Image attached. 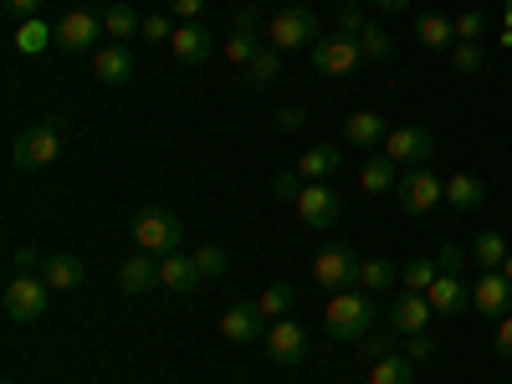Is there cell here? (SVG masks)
Instances as JSON below:
<instances>
[{"instance_id":"cell-1","label":"cell","mask_w":512,"mask_h":384,"mask_svg":"<svg viewBox=\"0 0 512 384\" xmlns=\"http://www.w3.org/2000/svg\"><path fill=\"white\" fill-rule=\"evenodd\" d=\"M374 323V297L359 292V287H344L328 297V313H323V328L328 338H338V344H354V338H364Z\"/></svg>"},{"instance_id":"cell-2","label":"cell","mask_w":512,"mask_h":384,"mask_svg":"<svg viewBox=\"0 0 512 384\" xmlns=\"http://www.w3.org/2000/svg\"><path fill=\"white\" fill-rule=\"evenodd\" d=\"M128 236H134V246L149 251V256H175L185 246V221L175 216V210H164V205H144Z\"/></svg>"},{"instance_id":"cell-3","label":"cell","mask_w":512,"mask_h":384,"mask_svg":"<svg viewBox=\"0 0 512 384\" xmlns=\"http://www.w3.org/2000/svg\"><path fill=\"white\" fill-rule=\"evenodd\" d=\"M52 308V287L47 277H36V272H16L6 282V318L11 323H41Z\"/></svg>"},{"instance_id":"cell-4","label":"cell","mask_w":512,"mask_h":384,"mask_svg":"<svg viewBox=\"0 0 512 384\" xmlns=\"http://www.w3.org/2000/svg\"><path fill=\"white\" fill-rule=\"evenodd\" d=\"M57 154H62V123H52V118H41V123L21 128L16 144H11L16 169H47Z\"/></svg>"},{"instance_id":"cell-5","label":"cell","mask_w":512,"mask_h":384,"mask_svg":"<svg viewBox=\"0 0 512 384\" xmlns=\"http://www.w3.org/2000/svg\"><path fill=\"white\" fill-rule=\"evenodd\" d=\"M359 62H364V47L349 31H333V36L313 41V72H323V77H349V72H359Z\"/></svg>"},{"instance_id":"cell-6","label":"cell","mask_w":512,"mask_h":384,"mask_svg":"<svg viewBox=\"0 0 512 384\" xmlns=\"http://www.w3.org/2000/svg\"><path fill=\"white\" fill-rule=\"evenodd\" d=\"M267 36H272V47L277 52H297V47H313L318 41V16L308 6H287L267 21Z\"/></svg>"},{"instance_id":"cell-7","label":"cell","mask_w":512,"mask_h":384,"mask_svg":"<svg viewBox=\"0 0 512 384\" xmlns=\"http://www.w3.org/2000/svg\"><path fill=\"white\" fill-rule=\"evenodd\" d=\"M313 277L323 292H344V287H359V262L344 241H328L318 256H313Z\"/></svg>"},{"instance_id":"cell-8","label":"cell","mask_w":512,"mask_h":384,"mask_svg":"<svg viewBox=\"0 0 512 384\" xmlns=\"http://www.w3.org/2000/svg\"><path fill=\"white\" fill-rule=\"evenodd\" d=\"M98 36H103V16H93V11H67L62 21H57V36H52V47L62 52V57H77V52H93L98 47Z\"/></svg>"},{"instance_id":"cell-9","label":"cell","mask_w":512,"mask_h":384,"mask_svg":"<svg viewBox=\"0 0 512 384\" xmlns=\"http://www.w3.org/2000/svg\"><path fill=\"white\" fill-rule=\"evenodd\" d=\"M395 195H400L405 216H425V210H436V205L446 200V185L431 175V169H405L400 185H395Z\"/></svg>"},{"instance_id":"cell-10","label":"cell","mask_w":512,"mask_h":384,"mask_svg":"<svg viewBox=\"0 0 512 384\" xmlns=\"http://www.w3.org/2000/svg\"><path fill=\"white\" fill-rule=\"evenodd\" d=\"M384 154H390L400 169H425V159L436 154V134L431 128H390V139H384Z\"/></svg>"},{"instance_id":"cell-11","label":"cell","mask_w":512,"mask_h":384,"mask_svg":"<svg viewBox=\"0 0 512 384\" xmlns=\"http://www.w3.org/2000/svg\"><path fill=\"white\" fill-rule=\"evenodd\" d=\"M267 354H272L277 364H303V359H308V328L292 323V318L267 323Z\"/></svg>"},{"instance_id":"cell-12","label":"cell","mask_w":512,"mask_h":384,"mask_svg":"<svg viewBox=\"0 0 512 384\" xmlns=\"http://www.w3.org/2000/svg\"><path fill=\"white\" fill-rule=\"evenodd\" d=\"M297 216H303V226H313V231H328L338 221V195L323 180H308L303 195H297Z\"/></svg>"},{"instance_id":"cell-13","label":"cell","mask_w":512,"mask_h":384,"mask_svg":"<svg viewBox=\"0 0 512 384\" xmlns=\"http://www.w3.org/2000/svg\"><path fill=\"white\" fill-rule=\"evenodd\" d=\"M472 308H477L482 318H507V313H512V282H507L502 272H482V277L472 282Z\"/></svg>"},{"instance_id":"cell-14","label":"cell","mask_w":512,"mask_h":384,"mask_svg":"<svg viewBox=\"0 0 512 384\" xmlns=\"http://www.w3.org/2000/svg\"><path fill=\"white\" fill-rule=\"evenodd\" d=\"M169 52H175V62H185V67H200L210 52H216V41H210V31L200 21H180L175 36H169Z\"/></svg>"},{"instance_id":"cell-15","label":"cell","mask_w":512,"mask_h":384,"mask_svg":"<svg viewBox=\"0 0 512 384\" xmlns=\"http://www.w3.org/2000/svg\"><path fill=\"white\" fill-rule=\"evenodd\" d=\"M431 308H436V318H456V313H466L472 308V287L461 282V272H441L436 282H431Z\"/></svg>"},{"instance_id":"cell-16","label":"cell","mask_w":512,"mask_h":384,"mask_svg":"<svg viewBox=\"0 0 512 384\" xmlns=\"http://www.w3.org/2000/svg\"><path fill=\"white\" fill-rule=\"evenodd\" d=\"M431 318H436V308H431V297H425V292H400V297H395L390 323H395V333H400V338L425 333V328H431Z\"/></svg>"},{"instance_id":"cell-17","label":"cell","mask_w":512,"mask_h":384,"mask_svg":"<svg viewBox=\"0 0 512 384\" xmlns=\"http://www.w3.org/2000/svg\"><path fill=\"white\" fill-rule=\"evenodd\" d=\"M267 313L256 308V303H236V308H226V318H221V333L231 338V344H251V338H267Z\"/></svg>"},{"instance_id":"cell-18","label":"cell","mask_w":512,"mask_h":384,"mask_svg":"<svg viewBox=\"0 0 512 384\" xmlns=\"http://www.w3.org/2000/svg\"><path fill=\"white\" fill-rule=\"evenodd\" d=\"M41 277H47L52 292H72V287L88 282V267H82V256H72V251H52L47 267H41Z\"/></svg>"},{"instance_id":"cell-19","label":"cell","mask_w":512,"mask_h":384,"mask_svg":"<svg viewBox=\"0 0 512 384\" xmlns=\"http://www.w3.org/2000/svg\"><path fill=\"white\" fill-rule=\"evenodd\" d=\"M93 77L103 82V88H123V82L134 77V57H128L123 41H113V47H103V52L93 57Z\"/></svg>"},{"instance_id":"cell-20","label":"cell","mask_w":512,"mask_h":384,"mask_svg":"<svg viewBox=\"0 0 512 384\" xmlns=\"http://www.w3.org/2000/svg\"><path fill=\"white\" fill-rule=\"evenodd\" d=\"M395 185H400V164L390 154L364 159V169H359V190L364 195H395Z\"/></svg>"},{"instance_id":"cell-21","label":"cell","mask_w":512,"mask_h":384,"mask_svg":"<svg viewBox=\"0 0 512 384\" xmlns=\"http://www.w3.org/2000/svg\"><path fill=\"white\" fill-rule=\"evenodd\" d=\"M118 287H123V292H149V287H159V256L134 251V256L118 267Z\"/></svg>"},{"instance_id":"cell-22","label":"cell","mask_w":512,"mask_h":384,"mask_svg":"<svg viewBox=\"0 0 512 384\" xmlns=\"http://www.w3.org/2000/svg\"><path fill=\"white\" fill-rule=\"evenodd\" d=\"M52 36H57V26H47L41 16H31V21H16V31H11V47L21 52V57H41L52 47Z\"/></svg>"},{"instance_id":"cell-23","label":"cell","mask_w":512,"mask_h":384,"mask_svg":"<svg viewBox=\"0 0 512 384\" xmlns=\"http://www.w3.org/2000/svg\"><path fill=\"white\" fill-rule=\"evenodd\" d=\"M159 287H169V292H195L200 287V272H195V262L185 251L159 256Z\"/></svg>"},{"instance_id":"cell-24","label":"cell","mask_w":512,"mask_h":384,"mask_svg":"<svg viewBox=\"0 0 512 384\" xmlns=\"http://www.w3.org/2000/svg\"><path fill=\"white\" fill-rule=\"evenodd\" d=\"M344 139H349V144H359V149L384 144V139H390V128H384V113H349Z\"/></svg>"},{"instance_id":"cell-25","label":"cell","mask_w":512,"mask_h":384,"mask_svg":"<svg viewBox=\"0 0 512 384\" xmlns=\"http://www.w3.org/2000/svg\"><path fill=\"white\" fill-rule=\"evenodd\" d=\"M415 41L425 52H451L456 47V21H446V16H420L415 21Z\"/></svg>"},{"instance_id":"cell-26","label":"cell","mask_w":512,"mask_h":384,"mask_svg":"<svg viewBox=\"0 0 512 384\" xmlns=\"http://www.w3.org/2000/svg\"><path fill=\"white\" fill-rule=\"evenodd\" d=\"M338 164H344V154H338L333 144H313L308 154H297V175L303 180H328V175H338Z\"/></svg>"},{"instance_id":"cell-27","label":"cell","mask_w":512,"mask_h":384,"mask_svg":"<svg viewBox=\"0 0 512 384\" xmlns=\"http://www.w3.org/2000/svg\"><path fill=\"white\" fill-rule=\"evenodd\" d=\"M482 200H487V185H482L477 175H466V169H461V175L446 180V205L461 210V216H466V210H477Z\"/></svg>"},{"instance_id":"cell-28","label":"cell","mask_w":512,"mask_h":384,"mask_svg":"<svg viewBox=\"0 0 512 384\" xmlns=\"http://www.w3.org/2000/svg\"><path fill=\"white\" fill-rule=\"evenodd\" d=\"M369 384H415V359L410 354H379L369 364Z\"/></svg>"},{"instance_id":"cell-29","label":"cell","mask_w":512,"mask_h":384,"mask_svg":"<svg viewBox=\"0 0 512 384\" xmlns=\"http://www.w3.org/2000/svg\"><path fill=\"white\" fill-rule=\"evenodd\" d=\"M103 31H108L113 41H128V36L144 31V16H139L134 6H123V0H113V6L103 11Z\"/></svg>"},{"instance_id":"cell-30","label":"cell","mask_w":512,"mask_h":384,"mask_svg":"<svg viewBox=\"0 0 512 384\" xmlns=\"http://www.w3.org/2000/svg\"><path fill=\"white\" fill-rule=\"evenodd\" d=\"M507 251H512V246H507V236H497V231H482V236L472 241V262H477L482 272H497V267L507 262Z\"/></svg>"},{"instance_id":"cell-31","label":"cell","mask_w":512,"mask_h":384,"mask_svg":"<svg viewBox=\"0 0 512 384\" xmlns=\"http://www.w3.org/2000/svg\"><path fill=\"white\" fill-rule=\"evenodd\" d=\"M436 277H441V267L431 262V256H415V262L400 267V292H431Z\"/></svg>"},{"instance_id":"cell-32","label":"cell","mask_w":512,"mask_h":384,"mask_svg":"<svg viewBox=\"0 0 512 384\" xmlns=\"http://www.w3.org/2000/svg\"><path fill=\"white\" fill-rule=\"evenodd\" d=\"M400 282V267L395 262H384V256H374V262H359V287L364 292H384V287H395Z\"/></svg>"},{"instance_id":"cell-33","label":"cell","mask_w":512,"mask_h":384,"mask_svg":"<svg viewBox=\"0 0 512 384\" xmlns=\"http://www.w3.org/2000/svg\"><path fill=\"white\" fill-rule=\"evenodd\" d=\"M359 47H364V57H369V62H390V57H395V41H390V31H384L379 21H364Z\"/></svg>"},{"instance_id":"cell-34","label":"cell","mask_w":512,"mask_h":384,"mask_svg":"<svg viewBox=\"0 0 512 384\" xmlns=\"http://www.w3.org/2000/svg\"><path fill=\"white\" fill-rule=\"evenodd\" d=\"M190 262H195L200 282H210V277H221V272H226V251H221L216 241H205V246H195V251H190Z\"/></svg>"},{"instance_id":"cell-35","label":"cell","mask_w":512,"mask_h":384,"mask_svg":"<svg viewBox=\"0 0 512 384\" xmlns=\"http://www.w3.org/2000/svg\"><path fill=\"white\" fill-rule=\"evenodd\" d=\"M277 72H282V52L277 47H262L251 57V67H246V77L256 82V88H267V82H277Z\"/></svg>"},{"instance_id":"cell-36","label":"cell","mask_w":512,"mask_h":384,"mask_svg":"<svg viewBox=\"0 0 512 384\" xmlns=\"http://www.w3.org/2000/svg\"><path fill=\"white\" fill-rule=\"evenodd\" d=\"M292 297H297V292H292L287 282H272L262 297H256V308H262V313L277 323V318H287V313H292Z\"/></svg>"},{"instance_id":"cell-37","label":"cell","mask_w":512,"mask_h":384,"mask_svg":"<svg viewBox=\"0 0 512 384\" xmlns=\"http://www.w3.org/2000/svg\"><path fill=\"white\" fill-rule=\"evenodd\" d=\"M256 52H262L256 31H231V36H226V57H231V67H251Z\"/></svg>"},{"instance_id":"cell-38","label":"cell","mask_w":512,"mask_h":384,"mask_svg":"<svg viewBox=\"0 0 512 384\" xmlns=\"http://www.w3.org/2000/svg\"><path fill=\"white\" fill-rule=\"evenodd\" d=\"M451 67H456L461 77L482 72V41H456V47H451Z\"/></svg>"},{"instance_id":"cell-39","label":"cell","mask_w":512,"mask_h":384,"mask_svg":"<svg viewBox=\"0 0 512 384\" xmlns=\"http://www.w3.org/2000/svg\"><path fill=\"white\" fill-rule=\"evenodd\" d=\"M272 195L287 200V205H297V195H303V175H297V169H282V175L272 180Z\"/></svg>"},{"instance_id":"cell-40","label":"cell","mask_w":512,"mask_h":384,"mask_svg":"<svg viewBox=\"0 0 512 384\" xmlns=\"http://www.w3.org/2000/svg\"><path fill=\"white\" fill-rule=\"evenodd\" d=\"M11 267H16V272H36V277H41V267H47V256H41L36 246H16V251H11Z\"/></svg>"},{"instance_id":"cell-41","label":"cell","mask_w":512,"mask_h":384,"mask_svg":"<svg viewBox=\"0 0 512 384\" xmlns=\"http://www.w3.org/2000/svg\"><path fill=\"white\" fill-rule=\"evenodd\" d=\"M482 31H487L482 11H466V16H456V41H482Z\"/></svg>"},{"instance_id":"cell-42","label":"cell","mask_w":512,"mask_h":384,"mask_svg":"<svg viewBox=\"0 0 512 384\" xmlns=\"http://www.w3.org/2000/svg\"><path fill=\"white\" fill-rule=\"evenodd\" d=\"M492 349H497V359H512V313H507V318H497V338H492Z\"/></svg>"},{"instance_id":"cell-43","label":"cell","mask_w":512,"mask_h":384,"mask_svg":"<svg viewBox=\"0 0 512 384\" xmlns=\"http://www.w3.org/2000/svg\"><path fill=\"white\" fill-rule=\"evenodd\" d=\"M144 41H169V36H175V26H169L164 16H144V31H139Z\"/></svg>"},{"instance_id":"cell-44","label":"cell","mask_w":512,"mask_h":384,"mask_svg":"<svg viewBox=\"0 0 512 384\" xmlns=\"http://www.w3.org/2000/svg\"><path fill=\"white\" fill-rule=\"evenodd\" d=\"M405 354H410V359H431V354H436L431 333H410V338H405Z\"/></svg>"},{"instance_id":"cell-45","label":"cell","mask_w":512,"mask_h":384,"mask_svg":"<svg viewBox=\"0 0 512 384\" xmlns=\"http://www.w3.org/2000/svg\"><path fill=\"white\" fill-rule=\"evenodd\" d=\"M0 6H6L11 21H31V16L41 11V0H0Z\"/></svg>"},{"instance_id":"cell-46","label":"cell","mask_w":512,"mask_h":384,"mask_svg":"<svg viewBox=\"0 0 512 384\" xmlns=\"http://www.w3.org/2000/svg\"><path fill=\"white\" fill-rule=\"evenodd\" d=\"M169 6H175V16H180V21H200L205 0H169Z\"/></svg>"},{"instance_id":"cell-47","label":"cell","mask_w":512,"mask_h":384,"mask_svg":"<svg viewBox=\"0 0 512 384\" xmlns=\"http://www.w3.org/2000/svg\"><path fill=\"white\" fill-rule=\"evenodd\" d=\"M338 31H349V36H359V31H364V16H359L354 6H344V16H338Z\"/></svg>"},{"instance_id":"cell-48","label":"cell","mask_w":512,"mask_h":384,"mask_svg":"<svg viewBox=\"0 0 512 384\" xmlns=\"http://www.w3.org/2000/svg\"><path fill=\"white\" fill-rule=\"evenodd\" d=\"M436 267H441V272H461V251H456V246H446Z\"/></svg>"},{"instance_id":"cell-49","label":"cell","mask_w":512,"mask_h":384,"mask_svg":"<svg viewBox=\"0 0 512 384\" xmlns=\"http://www.w3.org/2000/svg\"><path fill=\"white\" fill-rule=\"evenodd\" d=\"M277 123H282V128H303V113H297V108H282Z\"/></svg>"},{"instance_id":"cell-50","label":"cell","mask_w":512,"mask_h":384,"mask_svg":"<svg viewBox=\"0 0 512 384\" xmlns=\"http://www.w3.org/2000/svg\"><path fill=\"white\" fill-rule=\"evenodd\" d=\"M374 6H379V11H410L415 0H374Z\"/></svg>"},{"instance_id":"cell-51","label":"cell","mask_w":512,"mask_h":384,"mask_svg":"<svg viewBox=\"0 0 512 384\" xmlns=\"http://www.w3.org/2000/svg\"><path fill=\"white\" fill-rule=\"evenodd\" d=\"M236 31H256V11H236Z\"/></svg>"},{"instance_id":"cell-52","label":"cell","mask_w":512,"mask_h":384,"mask_svg":"<svg viewBox=\"0 0 512 384\" xmlns=\"http://www.w3.org/2000/svg\"><path fill=\"white\" fill-rule=\"evenodd\" d=\"M497 272H502V277H507V282H512V251H507V262H502V267H497Z\"/></svg>"},{"instance_id":"cell-53","label":"cell","mask_w":512,"mask_h":384,"mask_svg":"<svg viewBox=\"0 0 512 384\" xmlns=\"http://www.w3.org/2000/svg\"><path fill=\"white\" fill-rule=\"evenodd\" d=\"M507 31H512V0H507Z\"/></svg>"},{"instance_id":"cell-54","label":"cell","mask_w":512,"mask_h":384,"mask_svg":"<svg viewBox=\"0 0 512 384\" xmlns=\"http://www.w3.org/2000/svg\"><path fill=\"white\" fill-rule=\"evenodd\" d=\"M338 6H354V0H338Z\"/></svg>"},{"instance_id":"cell-55","label":"cell","mask_w":512,"mask_h":384,"mask_svg":"<svg viewBox=\"0 0 512 384\" xmlns=\"http://www.w3.org/2000/svg\"><path fill=\"white\" fill-rule=\"evenodd\" d=\"M6 384H16V379H6Z\"/></svg>"}]
</instances>
